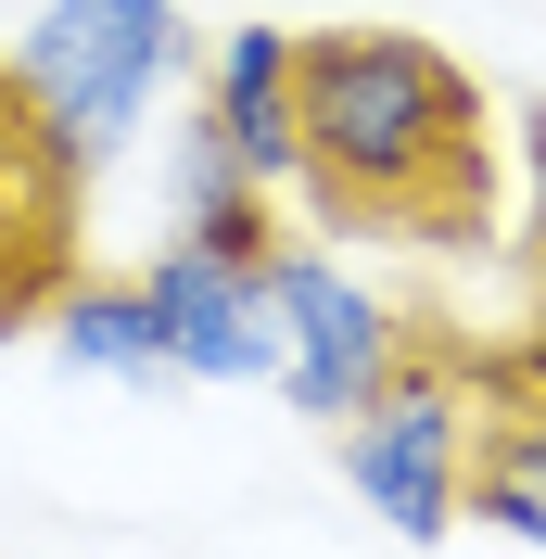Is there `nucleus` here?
I'll return each instance as SVG.
<instances>
[{
	"label": "nucleus",
	"instance_id": "nucleus-1",
	"mask_svg": "<svg viewBox=\"0 0 546 559\" xmlns=\"http://www.w3.org/2000/svg\"><path fill=\"white\" fill-rule=\"evenodd\" d=\"M293 140H306V191L356 204L369 229H458L483 191V103L407 26H331L293 38Z\"/></svg>",
	"mask_w": 546,
	"mask_h": 559
},
{
	"label": "nucleus",
	"instance_id": "nucleus-2",
	"mask_svg": "<svg viewBox=\"0 0 546 559\" xmlns=\"http://www.w3.org/2000/svg\"><path fill=\"white\" fill-rule=\"evenodd\" d=\"M204 64L178 0H38V26L13 38V90L76 166H115L128 128L153 115V90Z\"/></svg>",
	"mask_w": 546,
	"mask_h": 559
},
{
	"label": "nucleus",
	"instance_id": "nucleus-3",
	"mask_svg": "<svg viewBox=\"0 0 546 559\" xmlns=\"http://www.w3.org/2000/svg\"><path fill=\"white\" fill-rule=\"evenodd\" d=\"M471 445H483V432H471L458 369L407 344V356H394V382L343 419V484L369 496L407 547H432V534H458V509H471Z\"/></svg>",
	"mask_w": 546,
	"mask_h": 559
},
{
	"label": "nucleus",
	"instance_id": "nucleus-4",
	"mask_svg": "<svg viewBox=\"0 0 546 559\" xmlns=\"http://www.w3.org/2000/svg\"><path fill=\"white\" fill-rule=\"evenodd\" d=\"M268 293H280V394H293L306 419H356L381 382H394L407 331H394V306H381L356 267L280 242L268 254Z\"/></svg>",
	"mask_w": 546,
	"mask_h": 559
},
{
	"label": "nucleus",
	"instance_id": "nucleus-5",
	"mask_svg": "<svg viewBox=\"0 0 546 559\" xmlns=\"http://www.w3.org/2000/svg\"><path fill=\"white\" fill-rule=\"evenodd\" d=\"M153 318H166V356L178 382H280V293H268V254H216L178 229L153 267H140Z\"/></svg>",
	"mask_w": 546,
	"mask_h": 559
},
{
	"label": "nucleus",
	"instance_id": "nucleus-6",
	"mask_svg": "<svg viewBox=\"0 0 546 559\" xmlns=\"http://www.w3.org/2000/svg\"><path fill=\"white\" fill-rule=\"evenodd\" d=\"M76 153L26 115L13 64H0V331H26L38 306H64V216H76Z\"/></svg>",
	"mask_w": 546,
	"mask_h": 559
},
{
	"label": "nucleus",
	"instance_id": "nucleus-7",
	"mask_svg": "<svg viewBox=\"0 0 546 559\" xmlns=\"http://www.w3.org/2000/svg\"><path fill=\"white\" fill-rule=\"evenodd\" d=\"M204 115L229 128V153L254 178H306V140H293V26H229L204 51Z\"/></svg>",
	"mask_w": 546,
	"mask_h": 559
},
{
	"label": "nucleus",
	"instance_id": "nucleus-8",
	"mask_svg": "<svg viewBox=\"0 0 546 559\" xmlns=\"http://www.w3.org/2000/svg\"><path fill=\"white\" fill-rule=\"evenodd\" d=\"M178 229L216 254H280V216H268V178L229 153V128H216L204 103H191V128H178Z\"/></svg>",
	"mask_w": 546,
	"mask_h": 559
},
{
	"label": "nucleus",
	"instance_id": "nucleus-9",
	"mask_svg": "<svg viewBox=\"0 0 546 559\" xmlns=\"http://www.w3.org/2000/svg\"><path fill=\"white\" fill-rule=\"evenodd\" d=\"M51 344H64L76 369H103V382H178L166 318H153V293H140V280H64Z\"/></svg>",
	"mask_w": 546,
	"mask_h": 559
},
{
	"label": "nucleus",
	"instance_id": "nucleus-10",
	"mask_svg": "<svg viewBox=\"0 0 546 559\" xmlns=\"http://www.w3.org/2000/svg\"><path fill=\"white\" fill-rule=\"evenodd\" d=\"M471 509L521 547H546V419H496L471 445Z\"/></svg>",
	"mask_w": 546,
	"mask_h": 559
},
{
	"label": "nucleus",
	"instance_id": "nucleus-11",
	"mask_svg": "<svg viewBox=\"0 0 546 559\" xmlns=\"http://www.w3.org/2000/svg\"><path fill=\"white\" fill-rule=\"evenodd\" d=\"M521 153H534V242H546V115L521 128Z\"/></svg>",
	"mask_w": 546,
	"mask_h": 559
}]
</instances>
